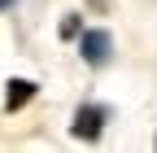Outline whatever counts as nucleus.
<instances>
[{"mask_svg": "<svg viewBox=\"0 0 157 153\" xmlns=\"http://www.w3.org/2000/svg\"><path fill=\"white\" fill-rule=\"evenodd\" d=\"M78 53H83L92 66H105V61H109V35H105V31H83Z\"/></svg>", "mask_w": 157, "mask_h": 153, "instance_id": "f03ea898", "label": "nucleus"}, {"mask_svg": "<svg viewBox=\"0 0 157 153\" xmlns=\"http://www.w3.org/2000/svg\"><path fill=\"white\" fill-rule=\"evenodd\" d=\"M9 5H13V0H0V9H9Z\"/></svg>", "mask_w": 157, "mask_h": 153, "instance_id": "423d86ee", "label": "nucleus"}, {"mask_svg": "<svg viewBox=\"0 0 157 153\" xmlns=\"http://www.w3.org/2000/svg\"><path fill=\"white\" fill-rule=\"evenodd\" d=\"M92 9H109V0H92Z\"/></svg>", "mask_w": 157, "mask_h": 153, "instance_id": "39448f33", "label": "nucleus"}, {"mask_svg": "<svg viewBox=\"0 0 157 153\" xmlns=\"http://www.w3.org/2000/svg\"><path fill=\"white\" fill-rule=\"evenodd\" d=\"M74 31H78V18L70 13V18H66V22H61V35H74Z\"/></svg>", "mask_w": 157, "mask_h": 153, "instance_id": "20e7f679", "label": "nucleus"}, {"mask_svg": "<svg viewBox=\"0 0 157 153\" xmlns=\"http://www.w3.org/2000/svg\"><path fill=\"white\" fill-rule=\"evenodd\" d=\"M101 127H105V109H101V105H83V109L74 114V136L96 140V136H101Z\"/></svg>", "mask_w": 157, "mask_h": 153, "instance_id": "f257e3e1", "label": "nucleus"}, {"mask_svg": "<svg viewBox=\"0 0 157 153\" xmlns=\"http://www.w3.org/2000/svg\"><path fill=\"white\" fill-rule=\"evenodd\" d=\"M31 96H35V83H31V79H9V92H5V109H22Z\"/></svg>", "mask_w": 157, "mask_h": 153, "instance_id": "7ed1b4c3", "label": "nucleus"}]
</instances>
